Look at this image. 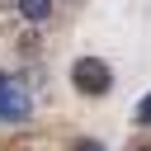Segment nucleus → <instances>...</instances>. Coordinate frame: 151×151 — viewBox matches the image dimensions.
<instances>
[{
  "label": "nucleus",
  "instance_id": "1",
  "mask_svg": "<svg viewBox=\"0 0 151 151\" xmlns=\"http://www.w3.org/2000/svg\"><path fill=\"white\" fill-rule=\"evenodd\" d=\"M71 80H76V90H80V94H104V90L113 85L109 61H99V57H80V61L71 66Z\"/></svg>",
  "mask_w": 151,
  "mask_h": 151
},
{
  "label": "nucleus",
  "instance_id": "2",
  "mask_svg": "<svg viewBox=\"0 0 151 151\" xmlns=\"http://www.w3.org/2000/svg\"><path fill=\"white\" fill-rule=\"evenodd\" d=\"M0 118H9V123L28 118V94H24L19 76H0Z\"/></svg>",
  "mask_w": 151,
  "mask_h": 151
},
{
  "label": "nucleus",
  "instance_id": "3",
  "mask_svg": "<svg viewBox=\"0 0 151 151\" xmlns=\"http://www.w3.org/2000/svg\"><path fill=\"white\" fill-rule=\"evenodd\" d=\"M52 9H57V0H19V14H24L28 24H47Z\"/></svg>",
  "mask_w": 151,
  "mask_h": 151
},
{
  "label": "nucleus",
  "instance_id": "4",
  "mask_svg": "<svg viewBox=\"0 0 151 151\" xmlns=\"http://www.w3.org/2000/svg\"><path fill=\"white\" fill-rule=\"evenodd\" d=\"M132 118H137V123H151V94H146V99L137 104V113H132Z\"/></svg>",
  "mask_w": 151,
  "mask_h": 151
},
{
  "label": "nucleus",
  "instance_id": "5",
  "mask_svg": "<svg viewBox=\"0 0 151 151\" xmlns=\"http://www.w3.org/2000/svg\"><path fill=\"white\" fill-rule=\"evenodd\" d=\"M76 151H104V146H99V142H80Z\"/></svg>",
  "mask_w": 151,
  "mask_h": 151
},
{
  "label": "nucleus",
  "instance_id": "6",
  "mask_svg": "<svg viewBox=\"0 0 151 151\" xmlns=\"http://www.w3.org/2000/svg\"><path fill=\"white\" fill-rule=\"evenodd\" d=\"M137 151H151V146H137Z\"/></svg>",
  "mask_w": 151,
  "mask_h": 151
}]
</instances>
